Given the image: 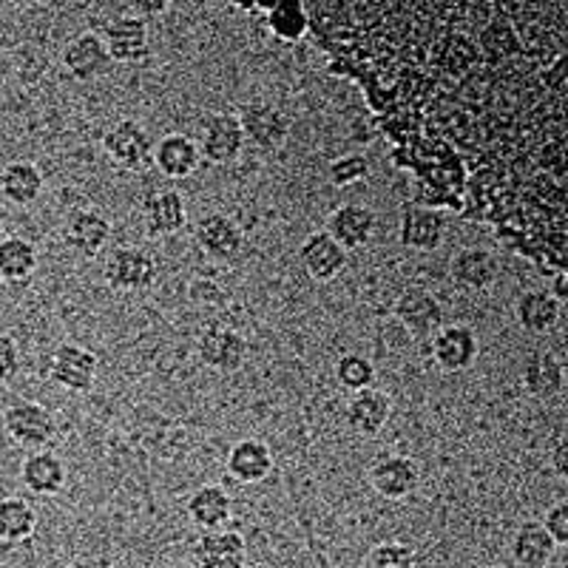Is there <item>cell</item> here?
I'll list each match as a JSON object with an SVG mask.
<instances>
[{
  "label": "cell",
  "instance_id": "42",
  "mask_svg": "<svg viewBox=\"0 0 568 568\" xmlns=\"http://www.w3.org/2000/svg\"><path fill=\"white\" fill-rule=\"evenodd\" d=\"M233 568H251V566H245V562H242V566H233Z\"/></svg>",
  "mask_w": 568,
  "mask_h": 568
},
{
  "label": "cell",
  "instance_id": "17",
  "mask_svg": "<svg viewBox=\"0 0 568 568\" xmlns=\"http://www.w3.org/2000/svg\"><path fill=\"white\" fill-rule=\"evenodd\" d=\"M449 273L460 291H486L497 282L500 262L484 247H460L449 262Z\"/></svg>",
  "mask_w": 568,
  "mask_h": 568
},
{
  "label": "cell",
  "instance_id": "40",
  "mask_svg": "<svg viewBox=\"0 0 568 568\" xmlns=\"http://www.w3.org/2000/svg\"><path fill=\"white\" fill-rule=\"evenodd\" d=\"M551 296L560 304H566V273H557L555 276V293H551Z\"/></svg>",
  "mask_w": 568,
  "mask_h": 568
},
{
  "label": "cell",
  "instance_id": "11",
  "mask_svg": "<svg viewBox=\"0 0 568 568\" xmlns=\"http://www.w3.org/2000/svg\"><path fill=\"white\" fill-rule=\"evenodd\" d=\"M196 349H200V358L205 367L216 369V373H233V369H240L245 364L247 342L242 338L240 329L216 324V327L202 333Z\"/></svg>",
  "mask_w": 568,
  "mask_h": 568
},
{
  "label": "cell",
  "instance_id": "25",
  "mask_svg": "<svg viewBox=\"0 0 568 568\" xmlns=\"http://www.w3.org/2000/svg\"><path fill=\"white\" fill-rule=\"evenodd\" d=\"M562 304L551 296L549 291H526L524 296L515 302V318L517 324L531 333V336H542L551 333L560 322Z\"/></svg>",
  "mask_w": 568,
  "mask_h": 568
},
{
  "label": "cell",
  "instance_id": "34",
  "mask_svg": "<svg viewBox=\"0 0 568 568\" xmlns=\"http://www.w3.org/2000/svg\"><path fill=\"white\" fill-rule=\"evenodd\" d=\"M336 378L349 393H362V389H369L375 384V364L369 362L367 355L344 353L336 362Z\"/></svg>",
  "mask_w": 568,
  "mask_h": 568
},
{
  "label": "cell",
  "instance_id": "12",
  "mask_svg": "<svg viewBox=\"0 0 568 568\" xmlns=\"http://www.w3.org/2000/svg\"><path fill=\"white\" fill-rule=\"evenodd\" d=\"M478 336L464 324L440 327L433 336V358L444 373H464L478 358Z\"/></svg>",
  "mask_w": 568,
  "mask_h": 568
},
{
  "label": "cell",
  "instance_id": "21",
  "mask_svg": "<svg viewBox=\"0 0 568 568\" xmlns=\"http://www.w3.org/2000/svg\"><path fill=\"white\" fill-rule=\"evenodd\" d=\"M109 63L111 60L109 52H105L103 38L94 32H83L63 49L65 71L74 80H80V83H89V80L100 78L109 69Z\"/></svg>",
  "mask_w": 568,
  "mask_h": 568
},
{
  "label": "cell",
  "instance_id": "37",
  "mask_svg": "<svg viewBox=\"0 0 568 568\" xmlns=\"http://www.w3.org/2000/svg\"><path fill=\"white\" fill-rule=\"evenodd\" d=\"M20 373V347L12 336H0V384L12 382Z\"/></svg>",
  "mask_w": 568,
  "mask_h": 568
},
{
  "label": "cell",
  "instance_id": "2",
  "mask_svg": "<svg viewBox=\"0 0 568 568\" xmlns=\"http://www.w3.org/2000/svg\"><path fill=\"white\" fill-rule=\"evenodd\" d=\"M3 426H7L9 438L14 444L27 446L32 453L45 449L52 444L54 433H58V424H54V415L43 407V404H34V400H18L3 413Z\"/></svg>",
  "mask_w": 568,
  "mask_h": 568
},
{
  "label": "cell",
  "instance_id": "14",
  "mask_svg": "<svg viewBox=\"0 0 568 568\" xmlns=\"http://www.w3.org/2000/svg\"><path fill=\"white\" fill-rule=\"evenodd\" d=\"M375 220L373 207L367 205H358V202H347V205L336 207V211L329 213V222H327V233L344 251H358V247L367 245L373 240Z\"/></svg>",
  "mask_w": 568,
  "mask_h": 568
},
{
  "label": "cell",
  "instance_id": "24",
  "mask_svg": "<svg viewBox=\"0 0 568 568\" xmlns=\"http://www.w3.org/2000/svg\"><path fill=\"white\" fill-rule=\"evenodd\" d=\"M111 240V222L98 211H78L65 225V242L80 256H98Z\"/></svg>",
  "mask_w": 568,
  "mask_h": 568
},
{
  "label": "cell",
  "instance_id": "32",
  "mask_svg": "<svg viewBox=\"0 0 568 568\" xmlns=\"http://www.w3.org/2000/svg\"><path fill=\"white\" fill-rule=\"evenodd\" d=\"M566 369H562V362H557V355L549 353V349H540L526 362L524 367V384L531 395L537 398H551L562 389V382H566Z\"/></svg>",
  "mask_w": 568,
  "mask_h": 568
},
{
  "label": "cell",
  "instance_id": "38",
  "mask_svg": "<svg viewBox=\"0 0 568 568\" xmlns=\"http://www.w3.org/2000/svg\"><path fill=\"white\" fill-rule=\"evenodd\" d=\"M542 529L549 531V537L555 540V546H566L568 542V509L566 504H557L546 511V520H542Z\"/></svg>",
  "mask_w": 568,
  "mask_h": 568
},
{
  "label": "cell",
  "instance_id": "3",
  "mask_svg": "<svg viewBox=\"0 0 568 568\" xmlns=\"http://www.w3.org/2000/svg\"><path fill=\"white\" fill-rule=\"evenodd\" d=\"M103 43L111 63H145L151 58L149 27L136 14H120L103 29Z\"/></svg>",
  "mask_w": 568,
  "mask_h": 568
},
{
  "label": "cell",
  "instance_id": "36",
  "mask_svg": "<svg viewBox=\"0 0 568 568\" xmlns=\"http://www.w3.org/2000/svg\"><path fill=\"white\" fill-rule=\"evenodd\" d=\"M369 174V162L364 154H344L336 162H329V182L338 187L355 185Z\"/></svg>",
  "mask_w": 568,
  "mask_h": 568
},
{
  "label": "cell",
  "instance_id": "7",
  "mask_svg": "<svg viewBox=\"0 0 568 568\" xmlns=\"http://www.w3.org/2000/svg\"><path fill=\"white\" fill-rule=\"evenodd\" d=\"M236 120H240L242 136L265 151L282 149V142L287 140V131H291L287 114H284V111L273 103L242 105L240 114H236Z\"/></svg>",
  "mask_w": 568,
  "mask_h": 568
},
{
  "label": "cell",
  "instance_id": "6",
  "mask_svg": "<svg viewBox=\"0 0 568 568\" xmlns=\"http://www.w3.org/2000/svg\"><path fill=\"white\" fill-rule=\"evenodd\" d=\"M196 145H200V154L213 165H231V162L240 160L242 149H245V136H242L236 114L207 116L202 123Z\"/></svg>",
  "mask_w": 568,
  "mask_h": 568
},
{
  "label": "cell",
  "instance_id": "23",
  "mask_svg": "<svg viewBox=\"0 0 568 568\" xmlns=\"http://www.w3.org/2000/svg\"><path fill=\"white\" fill-rule=\"evenodd\" d=\"M142 213L151 236H171L187 225V207L180 191H154L142 205Z\"/></svg>",
  "mask_w": 568,
  "mask_h": 568
},
{
  "label": "cell",
  "instance_id": "35",
  "mask_svg": "<svg viewBox=\"0 0 568 568\" xmlns=\"http://www.w3.org/2000/svg\"><path fill=\"white\" fill-rule=\"evenodd\" d=\"M369 568H418V555L407 542H378L369 551Z\"/></svg>",
  "mask_w": 568,
  "mask_h": 568
},
{
  "label": "cell",
  "instance_id": "22",
  "mask_svg": "<svg viewBox=\"0 0 568 568\" xmlns=\"http://www.w3.org/2000/svg\"><path fill=\"white\" fill-rule=\"evenodd\" d=\"M509 549L511 560L520 568H549L557 555L555 540H551L549 531L542 529V524H537V520H526V524L517 526V531L511 535Z\"/></svg>",
  "mask_w": 568,
  "mask_h": 568
},
{
  "label": "cell",
  "instance_id": "27",
  "mask_svg": "<svg viewBox=\"0 0 568 568\" xmlns=\"http://www.w3.org/2000/svg\"><path fill=\"white\" fill-rule=\"evenodd\" d=\"M227 471L240 484H262L273 471V455L267 444L256 438L240 440L227 455Z\"/></svg>",
  "mask_w": 568,
  "mask_h": 568
},
{
  "label": "cell",
  "instance_id": "28",
  "mask_svg": "<svg viewBox=\"0 0 568 568\" xmlns=\"http://www.w3.org/2000/svg\"><path fill=\"white\" fill-rule=\"evenodd\" d=\"M20 480L34 495H58L65 486V464L49 449H38L20 466Z\"/></svg>",
  "mask_w": 568,
  "mask_h": 568
},
{
  "label": "cell",
  "instance_id": "30",
  "mask_svg": "<svg viewBox=\"0 0 568 568\" xmlns=\"http://www.w3.org/2000/svg\"><path fill=\"white\" fill-rule=\"evenodd\" d=\"M38 271V247L23 236L0 240V278L9 284H23Z\"/></svg>",
  "mask_w": 568,
  "mask_h": 568
},
{
  "label": "cell",
  "instance_id": "29",
  "mask_svg": "<svg viewBox=\"0 0 568 568\" xmlns=\"http://www.w3.org/2000/svg\"><path fill=\"white\" fill-rule=\"evenodd\" d=\"M0 194L7 196L12 205H32V202L43 194V174H40V169L34 162H12V165H7L3 174H0Z\"/></svg>",
  "mask_w": 568,
  "mask_h": 568
},
{
  "label": "cell",
  "instance_id": "33",
  "mask_svg": "<svg viewBox=\"0 0 568 568\" xmlns=\"http://www.w3.org/2000/svg\"><path fill=\"white\" fill-rule=\"evenodd\" d=\"M38 529V511L27 497L12 495L0 500V540L23 542Z\"/></svg>",
  "mask_w": 568,
  "mask_h": 568
},
{
  "label": "cell",
  "instance_id": "26",
  "mask_svg": "<svg viewBox=\"0 0 568 568\" xmlns=\"http://www.w3.org/2000/svg\"><path fill=\"white\" fill-rule=\"evenodd\" d=\"M233 500L222 486H200L187 500V517L200 531H216L231 520Z\"/></svg>",
  "mask_w": 568,
  "mask_h": 568
},
{
  "label": "cell",
  "instance_id": "16",
  "mask_svg": "<svg viewBox=\"0 0 568 568\" xmlns=\"http://www.w3.org/2000/svg\"><path fill=\"white\" fill-rule=\"evenodd\" d=\"M347 256L349 253L327 231L311 233L304 240V245L298 247V258H302L304 271L311 273L313 278H318V282L336 278L347 267Z\"/></svg>",
  "mask_w": 568,
  "mask_h": 568
},
{
  "label": "cell",
  "instance_id": "15",
  "mask_svg": "<svg viewBox=\"0 0 568 568\" xmlns=\"http://www.w3.org/2000/svg\"><path fill=\"white\" fill-rule=\"evenodd\" d=\"M444 213L420 205L404 207V216H400V245L404 247L418 253H433L444 242Z\"/></svg>",
  "mask_w": 568,
  "mask_h": 568
},
{
  "label": "cell",
  "instance_id": "39",
  "mask_svg": "<svg viewBox=\"0 0 568 568\" xmlns=\"http://www.w3.org/2000/svg\"><path fill=\"white\" fill-rule=\"evenodd\" d=\"M69 568H114L105 557H80V560L71 562Z\"/></svg>",
  "mask_w": 568,
  "mask_h": 568
},
{
  "label": "cell",
  "instance_id": "13",
  "mask_svg": "<svg viewBox=\"0 0 568 568\" xmlns=\"http://www.w3.org/2000/svg\"><path fill=\"white\" fill-rule=\"evenodd\" d=\"M196 245L216 262H233L245 245V233H242L240 222H233L231 216L211 213L196 225Z\"/></svg>",
  "mask_w": 568,
  "mask_h": 568
},
{
  "label": "cell",
  "instance_id": "20",
  "mask_svg": "<svg viewBox=\"0 0 568 568\" xmlns=\"http://www.w3.org/2000/svg\"><path fill=\"white\" fill-rule=\"evenodd\" d=\"M151 160H154V165L160 169V174L171 176V180H185V176H191L200 169L202 154L194 136L165 134L154 145Z\"/></svg>",
  "mask_w": 568,
  "mask_h": 568
},
{
  "label": "cell",
  "instance_id": "43",
  "mask_svg": "<svg viewBox=\"0 0 568 568\" xmlns=\"http://www.w3.org/2000/svg\"><path fill=\"white\" fill-rule=\"evenodd\" d=\"M0 568H7V566H0Z\"/></svg>",
  "mask_w": 568,
  "mask_h": 568
},
{
  "label": "cell",
  "instance_id": "10",
  "mask_svg": "<svg viewBox=\"0 0 568 568\" xmlns=\"http://www.w3.org/2000/svg\"><path fill=\"white\" fill-rule=\"evenodd\" d=\"M369 484L387 500H404L420 484V469L407 455H382L369 469Z\"/></svg>",
  "mask_w": 568,
  "mask_h": 568
},
{
  "label": "cell",
  "instance_id": "19",
  "mask_svg": "<svg viewBox=\"0 0 568 568\" xmlns=\"http://www.w3.org/2000/svg\"><path fill=\"white\" fill-rule=\"evenodd\" d=\"M389 413H393V400L384 389H362V393H353L347 404V426L355 435L373 438L387 426Z\"/></svg>",
  "mask_w": 568,
  "mask_h": 568
},
{
  "label": "cell",
  "instance_id": "31",
  "mask_svg": "<svg viewBox=\"0 0 568 568\" xmlns=\"http://www.w3.org/2000/svg\"><path fill=\"white\" fill-rule=\"evenodd\" d=\"M265 23L273 38L282 40V43H298V40L307 38V29H311L304 0H276L267 9Z\"/></svg>",
  "mask_w": 568,
  "mask_h": 568
},
{
  "label": "cell",
  "instance_id": "4",
  "mask_svg": "<svg viewBox=\"0 0 568 568\" xmlns=\"http://www.w3.org/2000/svg\"><path fill=\"white\" fill-rule=\"evenodd\" d=\"M105 282L111 291L136 293L145 291L156 278V262L149 251L142 247H116L103 267Z\"/></svg>",
  "mask_w": 568,
  "mask_h": 568
},
{
  "label": "cell",
  "instance_id": "5",
  "mask_svg": "<svg viewBox=\"0 0 568 568\" xmlns=\"http://www.w3.org/2000/svg\"><path fill=\"white\" fill-rule=\"evenodd\" d=\"M395 318L409 336L424 342V338H433L444 327V307H440L435 293L424 291V287H409L395 302Z\"/></svg>",
  "mask_w": 568,
  "mask_h": 568
},
{
  "label": "cell",
  "instance_id": "41",
  "mask_svg": "<svg viewBox=\"0 0 568 568\" xmlns=\"http://www.w3.org/2000/svg\"><path fill=\"white\" fill-rule=\"evenodd\" d=\"M0 233H3V211H0Z\"/></svg>",
  "mask_w": 568,
  "mask_h": 568
},
{
  "label": "cell",
  "instance_id": "1",
  "mask_svg": "<svg viewBox=\"0 0 568 568\" xmlns=\"http://www.w3.org/2000/svg\"><path fill=\"white\" fill-rule=\"evenodd\" d=\"M307 40L358 85L413 205L566 273V3L304 0Z\"/></svg>",
  "mask_w": 568,
  "mask_h": 568
},
{
  "label": "cell",
  "instance_id": "18",
  "mask_svg": "<svg viewBox=\"0 0 568 568\" xmlns=\"http://www.w3.org/2000/svg\"><path fill=\"white\" fill-rule=\"evenodd\" d=\"M245 540L240 531L216 529L202 531L200 540L194 542V562L196 568H233L245 562Z\"/></svg>",
  "mask_w": 568,
  "mask_h": 568
},
{
  "label": "cell",
  "instance_id": "8",
  "mask_svg": "<svg viewBox=\"0 0 568 568\" xmlns=\"http://www.w3.org/2000/svg\"><path fill=\"white\" fill-rule=\"evenodd\" d=\"M103 149L116 165L129 171H140L142 165H149L151 154H154L149 131L142 129L136 120H120V123L111 125L103 136Z\"/></svg>",
  "mask_w": 568,
  "mask_h": 568
},
{
  "label": "cell",
  "instance_id": "9",
  "mask_svg": "<svg viewBox=\"0 0 568 568\" xmlns=\"http://www.w3.org/2000/svg\"><path fill=\"white\" fill-rule=\"evenodd\" d=\"M52 378L69 393H89L98 382V355L80 344H58L52 353Z\"/></svg>",
  "mask_w": 568,
  "mask_h": 568
}]
</instances>
